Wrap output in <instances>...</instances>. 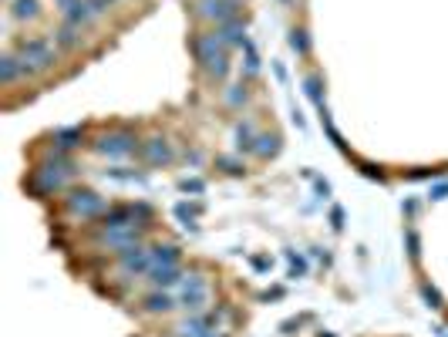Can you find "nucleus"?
Returning <instances> with one entry per match:
<instances>
[{"label": "nucleus", "instance_id": "f257e3e1", "mask_svg": "<svg viewBox=\"0 0 448 337\" xmlns=\"http://www.w3.org/2000/svg\"><path fill=\"white\" fill-rule=\"evenodd\" d=\"M21 54H24V61H34V71H41V68H51V61L58 58V54H54V44L48 38L21 41Z\"/></svg>", "mask_w": 448, "mask_h": 337}, {"label": "nucleus", "instance_id": "f03ea898", "mask_svg": "<svg viewBox=\"0 0 448 337\" xmlns=\"http://www.w3.org/2000/svg\"><path fill=\"white\" fill-rule=\"evenodd\" d=\"M196 51H199V61H203L213 75H223V71H226V58L219 51V38H199L196 41Z\"/></svg>", "mask_w": 448, "mask_h": 337}, {"label": "nucleus", "instance_id": "7ed1b4c3", "mask_svg": "<svg viewBox=\"0 0 448 337\" xmlns=\"http://www.w3.org/2000/svg\"><path fill=\"white\" fill-rule=\"evenodd\" d=\"M132 149H135L132 135H105L102 142H98V152H105V156H125Z\"/></svg>", "mask_w": 448, "mask_h": 337}, {"label": "nucleus", "instance_id": "20e7f679", "mask_svg": "<svg viewBox=\"0 0 448 337\" xmlns=\"http://www.w3.org/2000/svg\"><path fill=\"white\" fill-rule=\"evenodd\" d=\"M68 206H71V213H81V216H95V213H98L105 203H102V199H98L95 193H75Z\"/></svg>", "mask_w": 448, "mask_h": 337}, {"label": "nucleus", "instance_id": "39448f33", "mask_svg": "<svg viewBox=\"0 0 448 337\" xmlns=\"http://www.w3.org/2000/svg\"><path fill=\"white\" fill-rule=\"evenodd\" d=\"M34 68L27 65V61H21V58H14V54H4V61H0V78L7 81H17V75H31Z\"/></svg>", "mask_w": 448, "mask_h": 337}, {"label": "nucleus", "instance_id": "423d86ee", "mask_svg": "<svg viewBox=\"0 0 448 337\" xmlns=\"http://www.w3.org/2000/svg\"><path fill=\"white\" fill-rule=\"evenodd\" d=\"M155 284L159 287H169V284H176V280H179V277H176V263H166V267H159V270H155V277H152Z\"/></svg>", "mask_w": 448, "mask_h": 337}, {"label": "nucleus", "instance_id": "0eeeda50", "mask_svg": "<svg viewBox=\"0 0 448 337\" xmlns=\"http://www.w3.org/2000/svg\"><path fill=\"white\" fill-rule=\"evenodd\" d=\"M34 14H38V0H17L14 17H34Z\"/></svg>", "mask_w": 448, "mask_h": 337}, {"label": "nucleus", "instance_id": "6e6552de", "mask_svg": "<svg viewBox=\"0 0 448 337\" xmlns=\"http://www.w3.org/2000/svg\"><path fill=\"white\" fill-rule=\"evenodd\" d=\"M149 159H152V162H169V149L162 142H152L149 145Z\"/></svg>", "mask_w": 448, "mask_h": 337}, {"label": "nucleus", "instance_id": "1a4fd4ad", "mask_svg": "<svg viewBox=\"0 0 448 337\" xmlns=\"http://www.w3.org/2000/svg\"><path fill=\"white\" fill-rule=\"evenodd\" d=\"M58 41H61L64 48H71V44H75V24H68V27H61V31H58Z\"/></svg>", "mask_w": 448, "mask_h": 337}, {"label": "nucleus", "instance_id": "9d476101", "mask_svg": "<svg viewBox=\"0 0 448 337\" xmlns=\"http://www.w3.org/2000/svg\"><path fill=\"white\" fill-rule=\"evenodd\" d=\"M149 307H152V311H169V307H172V300H169L166 294H162V297H159V294H155V297L149 300Z\"/></svg>", "mask_w": 448, "mask_h": 337}]
</instances>
